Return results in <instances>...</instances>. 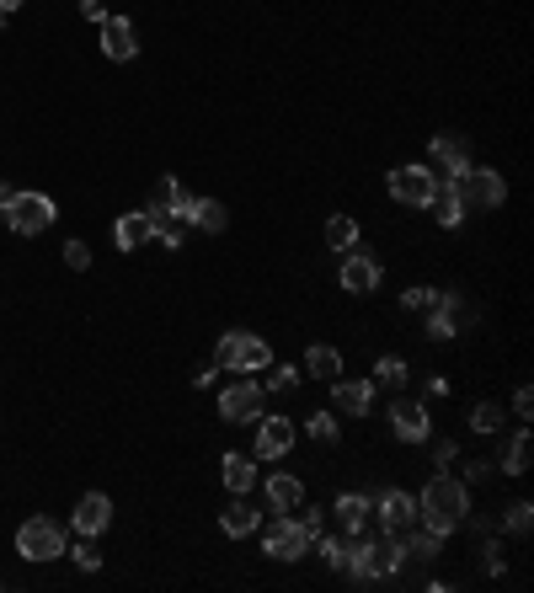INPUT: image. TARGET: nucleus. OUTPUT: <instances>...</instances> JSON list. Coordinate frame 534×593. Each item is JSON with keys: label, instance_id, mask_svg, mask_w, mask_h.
<instances>
[{"label": "nucleus", "instance_id": "f257e3e1", "mask_svg": "<svg viewBox=\"0 0 534 593\" xmlns=\"http://www.w3.org/2000/svg\"><path fill=\"white\" fill-rule=\"evenodd\" d=\"M465 513H470V487L449 471H438L417 497V519L428 529H438V535H454V529L465 524Z\"/></svg>", "mask_w": 534, "mask_h": 593}, {"label": "nucleus", "instance_id": "f03ea898", "mask_svg": "<svg viewBox=\"0 0 534 593\" xmlns=\"http://www.w3.org/2000/svg\"><path fill=\"white\" fill-rule=\"evenodd\" d=\"M214 364L230 369V374H262L267 364H273V342H262L257 332H241V326H235V332L219 337Z\"/></svg>", "mask_w": 534, "mask_h": 593}, {"label": "nucleus", "instance_id": "7ed1b4c3", "mask_svg": "<svg viewBox=\"0 0 534 593\" xmlns=\"http://www.w3.org/2000/svg\"><path fill=\"white\" fill-rule=\"evenodd\" d=\"M433 193H438V171L433 166H396L390 171V198H396L401 209H428L433 204Z\"/></svg>", "mask_w": 534, "mask_h": 593}, {"label": "nucleus", "instance_id": "20e7f679", "mask_svg": "<svg viewBox=\"0 0 534 593\" xmlns=\"http://www.w3.org/2000/svg\"><path fill=\"white\" fill-rule=\"evenodd\" d=\"M54 220H59V209H54L49 193H22L17 187V198H11V209H6V225L17 230V236H43Z\"/></svg>", "mask_w": 534, "mask_h": 593}, {"label": "nucleus", "instance_id": "39448f33", "mask_svg": "<svg viewBox=\"0 0 534 593\" xmlns=\"http://www.w3.org/2000/svg\"><path fill=\"white\" fill-rule=\"evenodd\" d=\"M454 182H460L465 209H502V198H508V182H502V171H492V166H470Z\"/></svg>", "mask_w": 534, "mask_h": 593}, {"label": "nucleus", "instance_id": "423d86ee", "mask_svg": "<svg viewBox=\"0 0 534 593\" xmlns=\"http://www.w3.org/2000/svg\"><path fill=\"white\" fill-rule=\"evenodd\" d=\"M235 380H241V385H225V390H219V417H225V423H257L267 390L251 380V374H235Z\"/></svg>", "mask_w": 534, "mask_h": 593}, {"label": "nucleus", "instance_id": "0eeeda50", "mask_svg": "<svg viewBox=\"0 0 534 593\" xmlns=\"http://www.w3.org/2000/svg\"><path fill=\"white\" fill-rule=\"evenodd\" d=\"M17 556L27 561H54V556H65V529H59L54 519H27L17 529Z\"/></svg>", "mask_w": 534, "mask_h": 593}, {"label": "nucleus", "instance_id": "6e6552de", "mask_svg": "<svg viewBox=\"0 0 534 593\" xmlns=\"http://www.w3.org/2000/svg\"><path fill=\"white\" fill-rule=\"evenodd\" d=\"M390 433H396L401 444H422L433 433V412L422 396H396L390 401Z\"/></svg>", "mask_w": 534, "mask_h": 593}, {"label": "nucleus", "instance_id": "1a4fd4ad", "mask_svg": "<svg viewBox=\"0 0 534 593\" xmlns=\"http://www.w3.org/2000/svg\"><path fill=\"white\" fill-rule=\"evenodd\" d=\"M374 513H380L385 535H396V540H406V535H412V529L422 524V519H417V497L401 492V487H390V492L374 497Z\"/></svg>", "mask_w": 534, "mask_h": 593}, {"label": "nucleus", "instance_id": "9d476101", "mask_svg": "<svg viewBox=\"0 0 534 593\" xmlns=\"http://www.w3.org/2000/svg\"><path fill=\"white\" fill-rule=\"evenodd\" d=\"M337 284L348 294H374L385 284V268L374 262V252H364V246H348V257H342V268H337Z\"/></svg>", "mask_w": 534, "mask_h": 593}, {"label": "nucleus", "instance_id": "9b49d317", "mask_svg": "<svg viewBox=\"0 0 534 593\" xmlns=\"http://www.w3.org/2000/svg\"><path fill=\"white\" fill-rule=\"evenodd\" d=\"M262 551L273 556V561H300V556L310 551V540H305L300 519H289V513H278V519L262 529Z\"/></svg>", "mask_w": 534, "mask_h": 593}, {"label": "nucleus", "instance_id": "f8f14e48", "mask_svg": "<svg viewBox=\"0 0 534 593\" xmlns=\"http://www.w3.org/2000/svg\"><path fill=\"white\" fill-rule=\"evenodd\" d=\"M294 439H300V428L289 417H257V460H284Z\"/></svg>", "mask_w": 534, "mask_h": 593}, {"label": "nucleus", "instance_id": "ddd939ff", "mask_svg": "<svg viewBox=\"0 0 534 593\" xmlns=\"http://www.w3.org/2000/svg\"><path fill=\"white\" fill-rule=\"evenodd\" d=\"M460 321H470V305L460 294H438V305L428 310V337L433 342H454L460 337Z\"/></svg>", "mask_w": 534, "mask_h": 593}, {"label": "nucleus", "instance_id": "4468645a", "mask_svg": "<svg viewBox=\"0 0 534 593\" xmlns=\"http://www.w3.org/2000/svg\"><path fill=\"white\" fill-rule=\"evenodd\" d=\"M102 54L107 59H118V65H129V59L139 54V27L129 17H102Z\"/></svg>", "mask_w": 534, "mask_h": 593}, {"label": "nucleus", "instance_id": "2eb2a0df", "mask_svg": "<svg viewBox=\"0 0 534 593\" xmlns=\"http://www.w3.org/2000/svg\"><path fill=\"white\" fill-rule=\"evenodd\" d=\"M75 535H86V540H97V535H107L113 529V503H107L102 492H86L81 503H75Z\"/></svg>", "mask_w": 534, "mask_h": 593}, {"label": "nucleus", "instance_id": "dca6fc26", "mask_svg": "<svg viewBox=\"0 0 534 593\" xmlns=\"http://www.w3.org/2000/svg\"><path fill=\"white\" fill-rule=\"evenodd\" d=\"M332 401H337L342 417H369L374 412V380H348V374H337Z\"/></svg>", "mask_w": 534, "mask_h": 593}, {"label": "nucleus", "instance_id": "f3484780", "mask_svg": "<svg viewBox=\"0 0 534 593\" xmlns=\"http://www.w3.org/2000/svg\"><path fill=\"white\" fill-rule=\"evenodd\" d=\"M332 519H337L342 535H364L369 519H374V497L369 492H342L332 503Z\"/></svg>", "mask_w": 534, "mask_h": 593}, {"label": "nucleus", "instance_id": "a211bd4d", "mask_svg": "<svg viewBox=\"0 0 534 593\" xmlns=\"http://www.w3.org/2000/svg\"><path fill=\"white\" fill-rule=\"evenodd\" d=\"M171 220H182V225H198V230H209V236H225V225H230V209L219 204V198H187L182 214H171Z\"/></svg>", "mask_w": 534, "mask_h": 593}, {"label": "nucleus", "instance_id": "6ab92c4d", "mask_svg": "<svg viewBox=\"0 0 534 593\" xmlns=\"http://www.w3.org/2000/svg\"><path fill=\"white\" fill-rule=\"evenodd\" d=\"M155 241V214L150 209H134V214H118L113 225V246L118 252H139V246Z\"/></svg>", "mask_w": 534, "mask_h": 593}, {"label": "nucleus", "instance_id": "aec40b11", "mask_svg": "<svg viewBox=\"0 0 534 593\" xmlns=\"http://www.w3.org/2000/svg\"><path fill=\"white\" fill-rule=\"evenodd\" d=\"M428 166L444 171V177H460V171H470V145L460 134H438L428 145Z\"/></svg>", "mask_w": 534, "mask_h": 593}, {"label": "nucleus", "instance_id": "412c9836", "mask_svg": "<svg viewBox=\"0 0 534 593\" xmlns=\"http://www.w3.org/2000/svg\"><path fill=\"white\" fill-rule=\"evenodd\" d=\"M219 529H225L230 540H246V535H257L262 529V513L251 508V492H235V503L219 513Z\"/></svg>", "mask_w": 534, "mask_h": 593}, {"label": "nucleus", "instance_id": "4be33fe9", "mask_svg": "<svg viewBox=\"0 0 534 593\" xmlns=\"http://www.w3.org/2000/svg\"><path fill=\"white\" fill-rule=\"evenodd\" d=\"M529 460H534V439H529V428H513L508 439H502V449H497V471H502V476H524V471H529Z\"/></svg>", "mask_w": 534, "mask_h": 593}, {"label": "nucleus", "instance_id": "5701e85b", "mask_svg": "<svg viewBox=\"0 0 534 593\" xmlns=\"http://www.w3.org/2000/svg\"><path fill=\"white\" fill-rule=\"evenodd\" d=\"M300 503H305V481L300 476H289V471L267 476V508H273V513H294Z\"/></svg>", "mask_w": 534, "mask_h": 593}, {"label": "nucleus", "instance_id": "b1692460", "mask_svg": "<svg viewBox=\"0 0 534 593\" xmlns=\"http://www.w3.org/2000/svg\"><path fill=\"white\" fill-rule=\"evenodd\" d=\"M428 209L438 214V225H444V230H460V220H465L460 182H454V177H438V193H433V204H428Z\"/></svg>", "mask_w": 534, "mask_h": 593}, {"label": "nucleus", "instance_id": "393cba45", "mask_svg": "<svg viewBox=\"0 0 534 593\" xmlns=\"http://www.w3.org/2000/svg\"><path fill=\"white\" fill-rule=\"evenodd\" d=\"M219 476H225L230 492H251V487H257V455H241V449H230V455L219 460Z\"/></svg>", "mask_w": 534, "mask_h": 593}, {"label": "nucleus", "instance_id": "a878e982", "mask_svg": "<svg viewBox=\"0 0 534 593\" xmlns=\"http://www.w3.org/2000/svg\"><path fill=\"white\" fill-rule=\"evenodd\" d=\"M300 374H310V380H321V385H332L337 374H342V353L332 348V342H310V353H305V369Z\"/></svg>", "mask_w": 534, "mask_h": 593}, {"label": "nucleus", "instance_id": "bb28decb", "mask_svg": "<svg viewBox=\"0 0 534 593\" xmlns=\"http://www.w3.org/2000/svg\"><path fill=\"white\" fill-rule=\"evenodd\" d=\"M401 545H406V561H417V567H428V561L444 556V535H438V529H428V524H417Z\"/></svg>", "mask_w": 534, "mask_h": 593}, {"label": "nucleus", "instance_id": "cd10ccee", "mask_svg": "<svg viewBox=\"0 0 534 593\" xmlns=\"http://www.w3.org/2000/svg\"><path fill=\"white\" fill-rule=\"evenodd\" d=\"M187 198H193V193H187L177 177H161V182H155V193H150V214H182Z\"/></svg>", "mask_w": 534, "mask_h": 593}, {"label": "nucleus", "instance_id": "c85d7f7f", "mask_svg": "<svg viewBox=\"0 0 534 593\" xmlns=\"http://www.w3.org/2000/svg\"><path fill=\"white\" fill-rule=\"evenodd\" d=\"M502 423H508V417H502V401H476V407H470V433H481V439H497Z\"/></svg>", "mask_w": 534, "mask_h": 593}, {"label": "nucleus", "instance_id": "c756f323", "mask_svg": "<svg viewBox=\"0 0 534 593\" xmlns=\"http://www.w3.org/2000/svg\"><path fill=\"white\" fill-rule=\"evenodd\" d=\"M406 380H412V369H406V358L385 353L380 364H374V390H401Z\"/></svg>", "mask_w": 534, "mask_h": 593}, {"label": "nucleus", "instance_id": "7c9ffc66", "mask_svg": "<svg viewBox=\"0 0 534 593\" xmlns=\"http://www.w3.org/2000/svg\"><path fill=\"white\" fill-rule=\"evenodd\" d=\"M326 246H332V252L358 246V220H353V214H332V220H326Z\"/></svg>", "mask_w": 534, "mask_h": 593}, {"label": "nucleus", "instance_id": "2f4dec72", "mask_svg": "<svg viewBox=\"0 0 534 593\" xmlns=\"http://www.w3.org/2000/svg\"><path fill=\"white\" fill-rule=\"evenodd\" d=\"M262 374H267V380H262L267 396H289V390L300 385V369H294V364H267Z\"/></svg>", "mask_w": 534, "mask_h": 593}, {"label": "nucleus", "instance_id": "473e14b6", "mask_svg": "<svg viewBox=\"0 0 534 593\" xmlns=\"http://www.w3.org/2000/svg\"><path fill=\"white\" fill-rule=\"evenodd\" d=\"M310 551H321V561H326V567H332V572H342V577H348V540H337V535H321L316 545H310Z\"/></svg>", "mask_w": 534, "mask_h": 593}, {"label": "nucleus", "instance_id": "72a5a7b5", "mask_svg": "<svg viewBox=\"0 0 534 593\" xmlns=\"http://www.w3.org/2000/svg\"><path fill=\"white\" fill-rule=\"evenodd\" d=\"M502 529H508L513 540H524L529 529H534V508L524 503V497H518V503H508V513H502Z\"/></svg>", "mask_w": 534, "mask_h": 593}, {"label": "nucleus", "instance_id": "f704fd0d", "mask_svg": "<svg viewBox=\"0 0 534 593\" xmlns=\"http://www.w3.org/2000/svg\"><path fill=\"white\" fill-rule=\"evenodd\" d=\"M438 294H444V289H433V284H417V289H406V294H401V305L412 310V316H428V310L438 305Z\"/></svg>", "mask_w": 534, "mask_h": 593}, {"label": "nucleus", "instance_id": "c9c22d12", "mask_svg": "<svg viewBox=\"0 0 534 593\" xmlns=\"http://www.w3.org/2000/svg\"><path fill=\"white\" fill-rule=\"evenodd\" d=\"M305 433H310V439H316V444H337V417L332 412H316V417H310V423H305Z\"/></svg>", "mask_w": 534, "mask_h": 593}, {"label": "nucleus", "instance_id": "e433bc0d", "mask_svg": "<svg viewBox=\"0 0 534 593\" xmlns=\"http://www.w3.org/2000/svg\"><path fill=\"white\" fill-rule=\"evenodd\" d=\"M294 519H300V529H305V540H310V545L326 535V513H321V508H305V503H300V508H294Z\"/></svg>", "mask_w": 534, "mask_h": 593}, {"label": "nucleus", "instance_id": "4c0bfd02", "mask_svg": "<svg viewBox=\"0 0 534 593\" xmlns=\"http://www.w3.org/2000/svg\"><path fill=\"white\" fill-rule=\"evenodd\" d=\"M502 567H508V561H502V540L486 535V540H481V572H486V577H502Z\"/></svg>", "mask_w": 534, "mask_h": 593}, {"label": "nucleus", "instance_id": "58836bf2", "mask_svg": "<svg viewBox=\"0 0 534 593\" xmlns=\"http://www.w3.org/2000/svg\"><path fill=\"white\" fill-rule=\"evenodd\" d=\"M497 476V460H465V487H486V481Z\"/></svg>", "mask_w": 534, "mask_h": 593}, {"label": "nucleus", "instance_id": "ea45409f", "mask_svg": "<svg viewBox=\"0 0 534 593\" xmlns=\"http://www.w3.org/2000/svg\"><path fill=\"white\" fill-rule=\"evenodd\" d=\"M75 567H81V572H102V551H97V545H91L86 535L75 540Z\"/></svg>", "mask_w": 534, "mask_h": 593}, {"label": "nucleus", "instance_id": "a19ab883", "mask_svg": "<svg viewBox=\"0 0 534 593\" xmlns=\"http://www.w3.org/2000/svg\"><path fill=\"white\" fill-rule=\"evenodd\" d=\"M454 460H460V444H454V439H433V465H438V471H449Z\"/></svg>", "mask_w": 534, "mask_h": 593}, {"label": "nucleus", "instance_id": "79ce46f5", "mask_svg": "<svg viewBox=\"0 0 534 593\" xmlns=\"http://www.w3.org/2000/svg\"><path fill=\"white\" fill-rule=\"evenodd\" d=\"M65 262H70L75 273H86L91 268V246L86 241H65Z\"/></svg>", "mask_w": 534, "mask_h": 593}, {"label": "nucleus", "instance_id": "37998d69", "mask_svg": "<svg viewBox=\"0 0 534 593\" xmlns=\"http://www.w3.org/2000/svg\"><path fill=\"white\" fill-rule=\"evenodd\" d=\"M513 417H518V423H529V417H534V390L529 385L513 390Z\"/></svg>", "mask_w": 534, "mask_h": 593}, {"label": "nucleus", "instance_id": "c03bdc74", "mask_svg": "<svg viewBox=\"0 0 534 593\" xmlns=\"http://www.w3.org/2000/svg\"><path fill=\"white\" fill-rule=\"evenodd\" d=\"M449 390H454V385L444 380V374H428V385H422V396H433V401H444V396H449Z\"/></svg>", "mask_w": 534, "mask_h": 593}, {"label": "nucleus", "instance_id": "a18cd8bd", "mask_svg": "<svg viewBox=\"0 0 534 593\" xmlns=\"http://www.w3.org/2000/svg\"><path fill=\"white\" fill-rule=\"evenodd\" d=\"M214 380H219V364H203V369H193V385H198V390H209Z\"/></svg>", "mask_w": 534, "mask_h": 593}, {"label": "nucleus", "instance_id": "49530a36", "mask_svg": "<svg viewBox=\"0 0 534 593\" xmlns=\"http://www.w3.org/2000/svg\"><path fill=\"white\" fill-rule=\"evenodd\" d=\"M81 17H86V22H102L107 6H102V0H81Z\"/></svg>", "mask_w": 534, "mask_h": 593}, {"label": "nucleus", "instance_id": "de8ad7c7", "mask_svg": "<svg viewBox=\"0 0 534 593\" xmlns=\"http://www.w3.org/2000/svg\"><path fill=\"white\" fill-rule=\"evenodd\" d=\"M11 198H17V187H11V182H0V214L11 209Z\"/></svg>", "mask_w": 534, "mask_h": 593}, {"label": "nucleus", "instance_id": "09e8293b", "mask_svg": "<svg viewBox=\"0 0 534 593\" xmlns=\"http://www.w3.org/2000/svg\"><path fill=\"white\" fill-rule=\"evenodd\" d=\"M17 6H27V0H0V11H6V17H11V11H17Z\"/></svg>", "mask_w": 534, "mask_h": 593}]
</instances>
